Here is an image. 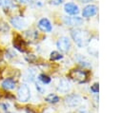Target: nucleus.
I'll return each mask as SVG.
<instances>
[{
	"label": "nucleus",
	"mask_w": 122,
	"mask_h": 113,
	"mask_svg": "<svg viewBox=\"0 0 122 113\" xmlns=\"http://www.w3.org/2000/svg\"><path fill=\"white\" fill-rule=\"evenodd\" d=\"M71 35L78 47H83L87 46L89 41L91 40L90 33L87 30L81 28H72L71 30Z\"/></svg>",
	"instance_id": "1"
},
{
	"label": "nucleus",
	"mask_w": 122,
	"mask_h": 113,
	"mask_svg": "<svg viewBox=\"0 0 122 113\" xmlns=\"http://www.w3.org/2000/svg\"><path fill=\"white\" fill-rule=\"evenodd\" d=\"M69 77L71 78L76 83L83 84V83H86L88 81L89 72L84 70V69H81V68H73L70 71Z\"/></svg>",
	"instance_id": "2"
},
{
	"label": "nucleus",
	"mask_w": 122,
	"mask_h": 113,
	"mask_svg": "<svg viewBox=\"0 0 122 113\" xmlns=\"http://www.w3.org/2000/svg\"><path fill=\"white\" fill-rule=\"evenodd\" d=\"M82 97L78 94H69L64 98V103L69 107H77L82 104Z\"/></svg>",
	"instance_id": "3"
},
{
	"label": "nucleus",
	"mask_w": 122,
	"mask_h": 113,
	"mask_svg": "<svg viewBox=\"0 0 122 113\" xmlns=\"http://www.w3.org/2000/svg\"><path fill=\"white\" fill-rule=\"evenodd\" d=\"M30 98V90L27 85H19L17 89V99L21 103H26Z\"/></svg>",
	"instance_id": "4"
},
{
	"label": "nucleus",
	"mask_w": 122,
	"mask_h": 113,
	"mask_svg": "<svg viewBox=\"0 0 122 113\" xmlns=\"http://www.w3.org/2000/svg\"><path fill=\"white\" fill-rule=\"evenodd\" d=\"M12 44H13L14 48L18 49V50L21 51V52H25V51L27 50V44H26L25 40H24L20 35H16V36L13 38Z\"/></svg>",
	"instance_id": "5"
},
{
	"label": "nucleus",
	"mask_w": 122,
	"mask_h": 113,
	"mask_svg": "<svg viewBox=\"0 0 122 113\" xmlns=\"http://www.w3.org/2000/svg\"><path fill=\"white\" fill-rule=\"evenodd\" d=\"M56 46H57V48L60 49L61 51L63 52H67L70 47H71V42H70V39L68 37H60L57 42H56Z\"/></svg>",
	"instance_id": "6"
},
{
	"label": "nucleus",
	"mask_w": 122,
	"mask_h": 113,
	"mask_svg": "<svg viewBox=\"0 0 122 113\" xmlns=\"http://www.w3.org/2000/svg\"><path fill=\"white\" fill-rule=\"evenodd\" d=\"M65 25L67 26H71V27H77V26H81L83 25V18L79 17V16H71V17H64L63 19Z\"/></svg>",
	"instance_id": "7"
},
{
	"label": "nucleus",
	"mask_w": 122,
	"mask_h": 113,
	"mask_svg": "<svg viewBox=\"0 0 122 113\" xmlns=\"http://www.w3.org/2000/svg\"><path fill=\"white\" fill-rule=\"evenodd\" d=\"M57 91L60 92V93H67L70 91L71 89V83L68 79H65V78H62L60 79L58 85H57V87H56Z\"/></svg>",
	"instance_id": "8"
},
{
	"label": "nucleus",
	"mask_w": 122,
	"mask_h": 113,
	"mask_svg": "<svg viewBox=\"0 0 122 113\" xmlns=\"http://www.w3.org/2000/svg\"><path fill=\"white\" fill-rule=\"evenodd\" d=\"M97 9H98L95 5H88L82 10V17L90 18L92 16H94L97 13Z\"/></svg>",
	"instance_id": "9"
},
{
	"label": "nucleus",
	"mask_w": 122,
	"mask_h": 113,
	"mask_svg": "<svg viewBox=\"0 0 122 113\" xmlns=\"http://www.w3.org/2000/svg\"><path fill=\"white\" fill-rule=\"evenodd\" d=\"M37 27L40 30H42L44 32H51L52 29V26H51V22L49 21V19H47V18L40 19L37 24Z\"/></svg>",
	"instance_id": "10"
},
{
	"label": "nucleus",
	"mask_w": 122,
	"mask_h": 113,
	"mask_svg": "<svg viewBox=\"0 0 122 113\" xmlns=\"http://www.w3.org/2000/svg\"><path fill=\"white\" fill-rule=\"evenodd\" d=\"M64 10L66 13L70 14V15H76L79 13V8L76 4L74 3H71V2H69V3H66L64 5Z\"/></svg>",
	"instance_id": "11"
},
{
	"label": "nucleus",
	"mask_w": 122,
	"mask_h": 113,
	"mask_svg": "<svg viewBox=\"0 0 122 113\" xmlns=\"http://www.w3.org/2000/svg\"><path fill=\"white\" fill-rule=\"evenodd\" d=\"M10 24L12 25L13 28H17V29H23L26 27V23L24 21L23 18H21L20 16H13L10 18Z\"/></svg>",
	"instance_id": "12"
},
{
	"label": "nucleus",
	"mask_w": 122,
	"mask_h": 113,
	"mask_svg": "<svg viewBox=\"0 0 122 113\" xmlns=\"http://www.w3.org/2000/svg\"><path fill=\"white\" fill-rule=\"evenodd\" d=\"M88 44H89V48H88L89 53H91L92 55L97 56V54H98V41H97V39L96 38L91 39Z\"/></svg>",
	"instance_id": "13"
},
{
	"label": "nucleus",
	"mask_w": 122,
	"mask_h": 113,
	"mask_svg": "<svg viewBox=\"0 0 122 113\" xmlns=\"http://www.w3.org/2000/svg\"><path fill=\"white\" fill-rule=\"evenodd\" d=\"M1 85H2V87H3L4 89H6V90L13 89V88L15 87V81H14L13 79H11V78H7V79H5V80L2 82Z\"/></svg>",
	"instance_id": "14"
},
{
	"label": "nucleus",
	"mask_w": 122,
	"mask_h": 113,
	"mask_svg": "<svg viewBox=\"0 0 122 113\" xmlns=\"http://www.w3.org/2000/svg\"><path fill=\"white\" fill-rule=\"evenodd\" d=\"M45 101H46L47 103H50V104H56V103L59 102V97H58L57 95H55V94L51 93V94H49V95L45 98Z\"/></svg>",
	"instance_id": "15"
},
{
	"label": "nucleus",
	"mask_w": 122,
	"mask_h": 113,
	"mask_svg": "<svg viewBox=\"0 0 122 113\" xmlns=\"http://www.w3.org/2000/svg\"><path fill=\"white\" fill-rule=\"evenodd\" d=\"M0 7L5 9H9L13 8L14 5L11 2V0H0Z\"/></svg>",
	"instance_id": "16"
},
{
	"label": "nucleus",
	"mask_w": 122,
	"mask_h": 113,
	"mask_svg": "<svg viewBox=\"0 0 122 113\" xmlns=\"http://www.w3.org/2000/svg\"><path fill=\"white\" fill-rule=\"evenodd\" d=\"M38 80H39L42 84L48 85V84L51 83V79L48 75H46V74H40V75L38 76Z\"/></svg>",
	"instance_id": "17"
},
{
	"label": "nucleus",
	"mask_w": 122,
	"mask_h": 113,
	"mask_svg": "<svg viewBox=\"0 0 122 113\" xmlns=\"http://www.w3.org/2000/svg\"><path fill=\"white\" fill-rule=\"evenodd\" d=\"M34 76H35V71H34V69L30 68L28 70V72L26 74V80L28 82H32L34 79Z\"/></svg>",
	"instance_id": "18"
},
{
	"label": "nucleus",
	"mask_w": 122,
	"mask_h": 113,
	"mask_svg": "<svg viewBox=\"0 0 122 113\" xmlns=\"http://www.w3.org/2000/svg\"><path fill=\"white\" fill-rule=\"evenodd\" d=\"M62 58H63L62 54L59 53L58 51H52V52H51V61H57V60H60Z\"/></svg>",
	"instance_id": "19"
},
{
	"label": "nucleus",
	"mask_w": 122,
	"mask_h": 113,
	"mask_svg": "<svg viewBox=\"0 0 122 113\" xmlns=\"http://www.w3.org/2000/svg\"><path fill=\"white\" fill-rule=\"evenodd\" d=\"M77 61H78V63H79L81 66H91L90 62H89L86 58H84V57H82V56H80V59H78Z\"/></svg>",
	"instance_id": "20"
},
{
	"label": "nucleus",
	"mask_w": 122,
	"mask_h": 113,
	"mask_svg": "<svg viewBox=\"0 0 122 113\" xmlns=\"http://www.w3.org/2000/svg\"><path fill=\"white\" fill-rule=\"evenodd\" d=\"M91 91L92 93H94V94H97L98 93V91H99V85H98V83H95V84H93L91 86Z\"/></svg>",
	"instance_id": "21"
},
{
	"label": "nucleus",
	"mask_w": 122,
	"mask_h": 113,
	"mask_svg": "<svg viewBox=\"0 0 122 113\" xmlns=\"http://www.w3.org/2000/svg\"><path fill=\"white\" fill-rule=\"evenodd\" d=\"M8 29H9L8 25H7L6 23L0 21V30H1V31H6V30H8Z\"/></svg>",
	"instance_id": "22"
},
{
	"label": "nucleus",
	"mask_w": 122,
	"mask_h": 113,
	"mask_svg": "<svg viewBox=\"0 0 122 113\" xmlns=\"http://www.w3.org/2000/svg\"><path fill=\"white\" fill-rule=\"evenodd\" d=\"M78 113H89V111L87 110L86 107H81L78 109Z\"/></svg>",
	"instance_id": "23"
},
{
	"label": "nucleus",
	"mask_w": 122,
	"mask_h": 113,
	"mask_svg": "<svg viewBox=\"0 0 122 113\" xmlns=\"http://www.w3.org/2000/svg\"><path fill=\"white\" fill-rule=\"evenodd\" d=\"M36 89H37V90H38L40 93H43V92L45 91V90H44V89H43V88L40 86V85H38V84H36Z\"/></svg>",
	"instance_id": "24"
},
{
	"label": "nucleus",
	"mask_w": 122,
	"mask_h": 113,
	"mask_svg": "<svg viewBox=\"0 0 122 113\" xmlns=\"http://www.w3.org/2000/svg\"><path fill=\"white\" fill-rule=\"evenodd\" d=\"M63 2V0H51V3L54 4V5H59Z\"/></svg>",
	"instance_id": "25"
},
{
	"label": "nucleus",
	"mask_w": 122,
	"mask_h": 113,
	"mask_svg": "<svg viewBox=\"0 0 122 113\" xmlns=\"http://www.w3.org/2000/svg\"><path fill=\"white\" fill-rule=\"evenodd\" d=\"M19 3H21V4H27V3H29L30 0H17Z\"/></svg>",
	"instance_id": "26"
},
{
	"label": "nucleus",
	"mask_w": 122,
	"mask_h": 113,
	"mask_svg": "<svg viewBox=\"0 0 122 113\" xmlns=\"http://www.w3.org/2000/svg\"><path fill=\"white\" fill-rule=\"evenodd\" d=\"M81 3H90V2H92V0H79Z\"/></svg>",
	"instance_id": "27"
}]
</instances>
